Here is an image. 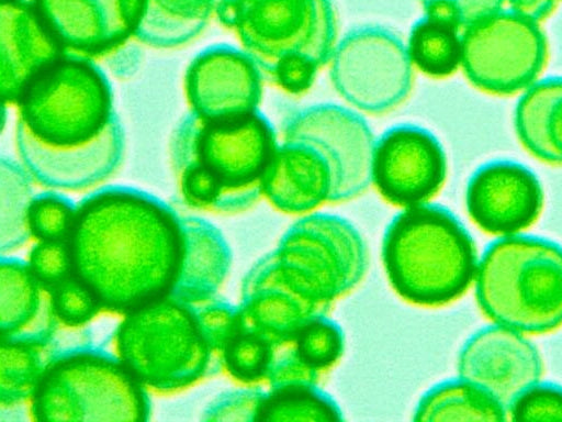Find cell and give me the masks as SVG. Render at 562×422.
Returning <instances> with one entry per match:
<instances>
[{
    "instance_id": "cell-9",
    "label": "cell",
    "mask_w": 562,
    "mask_h": 422,
    "mask_svg": "<svg viewBox=\"0 0 562 422\" xmlns=\"http://www.w3.org/2000/svg\"><path fill=\"white\" fill-rule=\"evenodd\" d=\"M273 252L293 284L327 306L362 280L369 263L356 226L340 215L323 212L295 221Z\"/></svg>"
},
{
    "instance_id": "cell-4",
    "label": "cell",
    "mask_w": 562,
    "mask_h": 422,
    "mask_svg": "<svg viewBox=\"0 0 562 422\" xmlns=\"http://www.w3.org/2000/svg\"><path fill=\"white\" fill-rule=\"evenodd\" d=\"M382 259L395 292L424 307L460 298L474 281L479 263L463 223L446 207L428 202L405 208L391 220Z\"/></svg>"
},
{
    "instance_id": "cell-29",
    "label": "cell",
    "mask_w": 562,
    "mask_h": 422,
    "mask_svg": "<svg viewBox=\"0 0 562 422\" xmlns=\"http://www.w3.org/2000/svg\"><path fill=\"white\" fill-rule=\"evenodd\" d=\"M337 402L317 385L269 389L260 412V422L342 421Z\"/></svg>"
},
{
    "instance_id": "cell-24",
    "label": "cell",
    "mask_w": 562,
    "mask_h": 422,
    "mask_svg": "<svg viewBox=\"0 0 562 422\" xmlns=\"http://www.w3.org/2000/svg\"><path fill=\"white\" fill-rule=\"evenodd\" d=\"M514 124L532 156L562 165V77H546L528 87L516 104Z\"/></svg>"
},
{
    "instance_id": "cell-17",
    "label": "cell",
    "mask_w": 562,
    "mask_h": 422,
    "mask_svg": "<svg viewBox=\"0 0 562 422\" xmlns=\"http://www.w3.org/2000/svg\"><path fill=\"white\" fill-rule=\"evenodd\" d=\"M542 371L541 356L525 334L496 323L472 334L458 357L459 377L486 391L506 410L540 380Z\"/></svg>"
},
{
    "instance_id": "cell-38",
    "label": "cell",
    "mask_w": 562,
    "mask_h": 422,
    "mask_svg": "<svg viewBox=\"0 0 562 422\" xmlns=\"http://www.w3.org/2000/svg\"><path fill=\"white\" fill-rule=\"evenodd\" d=\"M267 392L258 387L225 391L203 410L201 420L207 422L259 421Z\"/></svg>"
},
{
    "instance_id": "cell-11",
    "label": "cell",
    "mask_w": 562,
    "mask_h": 422,
    "mask_svg": "<svg viewBox=\"0 0 562 422\" xmlns=\"http://www.w3.org/2000/svg\"><path fill=\"white\" fill-rule=\"evenodd\" d=\"M461 66L477 89L497 96L526 90L541 74L548 43L539 23L498 11L461 32Z\"/></svg>"
},
{
    "instance_id": "cell-12",
    "label": "cell",
    "mask_w": 562,
    "mask_h": 422,
    "mask_svg": "<svg viewBox=\"0 0 562 422\" xmlns=\"http://www.w3.org/2000/svg\"><path fill=\"white\" fill-rule=\"evenodd\" d=\"M283 141L305 143L326 159L331 173L329 202H344L363 193L371 179L374 136L355 111L334 103L306 107L290 115Z\"/></svg>"
},
{
    "instance_id": "cell-31",
    "label": "cell",
    "mask_w": 562,
    "mask_h": 422,
    "mask_svg": "<svg viewBox=\"0 0 562 422\" xmlns=\"http://www.w3.org/2000/svg\"><path fill=\"white\" fill-rule=\"evenodd\" d=\"M272 342L259 332L241 329L225 346L222 365L240 382L262 381L270 363Z\"/></svg>"
},
{
    "instance_id": "cell-25",
    "label": "cell",
    "mask_w": 562,
    "mask_h": 422,
    "mask_svg": "<svg viewBox=\"0 0 562 422\" xmlns=\"http://www.w3.org/2000/svg\"><path fill=\"white\" fill-rule=\"evenodd\" d=\"M231 0H143L134 37L156 48H172L198 36Z\"/></svg>"
},
{
    "instance_id": "cell-5",
    "label": "cell",
    "mask_w": 562,
    "mask_h": 422,
    "mask_svg": "<svg viewBox=\"0 0 562 422\" xmlns=\"http://www.w3.org/2000/svg\"><path fill=\"white\" fill-rule=\"evenodd\" d=\"M480 309L520 333L562 325V246L540 236H498L485 248L474 278Z\"/></svg>"
},
{
    "instance_id": "cell-36",
    "label": "cell",
    "mask_w": 562,
    "mask_h": 422,
    "mask_svg": "<svg viewBox=\"0 0 562 422\" xmlns=\"http://www.w3.org/2000/svg\"><path fill=\"white\" fill-rule=\"evenodd\" d=\"M52 302L58 321L67 326H81L101 309L93 293L75 276L50 288Z\"/></svg>"
},
{
    "instance_id": "cell-16",
    "label": "cell",
    "mask_w": 562,
    "mask_h": 422,
    "mask_svg": "<svg viewBox=\"0 0 562 422\" xmlns=\"http://www.w3.org/2000/svg\"><path fill=\"white\" fill-rule=\"evenodd\" d=\"M465 207L484 232L506 236L530 227L543 207V190L537 175L512 159H494L471 175Z\"/></svg>"
},
{
    "instance_id": "cell-39",
    "label": "cell",
    "mask_w": 562,
    "mask_h": 422,
    "mask_svg": "<svg viewBox=\"0 0 562 422\" xmlns=\"http://www.w3.org/2000/svg\"><path fill=\"white\" fill-rule=\"evenodd\" d=\"M425 15L456 26L459 31L501 11L505 0H419Z\"/></svg>"
},
{
    "instance_id": "cell-22",
    "label": "cell",
    "mask_w": 562,
    "mask_h": 422,
    "mask_svg": "<svg viewBox=\"0 0 562 422\" xmlns=\"http://www.w3.org/2000/svg\"><path fill=\"white\" fill-rule=\"evenodd\" d=\"M331 173L326 159L314 147L283 141L262 179V196L279 211L307 213L329 202Z\"/></svg>"
},
{
    "instance_id": "cell-26",
    "label": "cell",
    "mask_w": 562,
    "mask_h": 422,
    "mask_svg": "<svg viewBox=\"0 0 562 422\" xmlns=\"http://www.w3.org/2000/svg\"><path fill=\"white\" fill-rule=\"evenodd\" d=\"M415 421H504L507 410L476 385L458 377L441 381L419 399Z\"/></svg>"
},
{
    "instance_id": "cell-40",
    "label": "cell",
    "mask_w": 562,
    "mask_h": 422,
    "mask_svg": "<svg viewBox=\"0 0 562 422\" xmlns=\"http://www.w3.org/2000/svg\"><path fill=\"white\" fill-rule=\"evenodd\" d=\"M29 266L44 286L53 288L72 275L67 242L40 241L30 252Z\"/></svg>"
},
{
    "instance_id": "cell-6",
    "label": "cell",
    "mask_w": 562,
    "mask_h": 422,
    "mask_svg": "<svg viewBox=\"0 0 562 422\" xmlns=\"http://www.w3.org/2000/svg\"><path fill=\"white\" fill-rule=\"evenodd\" d=\"M149 400L120 358L98 347L56 352L32 397L36 421H147Z\"/></svg>"
},
{
    "instance_id": "cell-18",
    "label": "cell",
    "mask_w": 562,
    "mask_h": 422,
    "mask_svg": "<svg viewBox=\"0 0 562 422\" xmlns=\"http://www.w3.org/2000/svg\"><path fill=\"white\" fill-rule=\"evenodd\" d=\"M238 307L243 329L259 332L272 341L293 337L308 321L326 314L330 308L296 287L273 251L258 259L245 275Z\"/></svg>"
},
{
    "instance_id": "cell-21",
    "label": "cell",
    "mask_w": 562,
    "mask_h": 422,
    "mask_svg": "<svg viewBox=\"0 0 562 422\" xmlns=\"http://www.w3.org/2000/svg\"><path fill=\"white\" fill-rule=\"evenodd\" d=\"M58 319L50 289L32 273L29 263L1 256L0 334L1 340L41 346L53 343Z\"/></svg>"
},
{
    "instance_id": "cell-2",
    "label": "cell",
    "mask_w": 562,
    "mask_h": 422,
    "mask_svg": "<svg viewBox=\"0 0 562 422\" xmlns=\"http://www.w3.org/2000/svg\"><path fill=\"white\" fill-rule=\"evenodd\" d=\"M278 146L272 124L259 111L228 121H206L190 111L170 141L183 200L199 209L246 210L262 196Z\"/></svg>"
},
{
    "instance_id": "cell-32",
    "label": "cell",
    "mask_w": 562,
    "mask_h": 422,
    "mask_svg": "<svg viewBox=\"0 0 562 422\" xmlns=\"http://www.w3.org/2000/svg\"><path fill=\"white\" fill-rule=\"evenodd\" d=\"M293 340L303 360L321 374L333 367L345 349L341 327L326 314L308 321Z\"/></svg>"
},
{
    "instance_id": "cell-41",
    "label": "cell",
    "mask_w": 562,
    "mask_h": 422,
    "mask_svg": "<svg viewBox=\"0 0 562 422\" xmlns=\"http://www.w3.org/2000/svg\"><path fill=\"white\" fill-rule=\"evenodd\" d=\"M507 2L512 12L539 23L552 13L558 0H507Z\"/></svg>"
},
{
    "instance_id": "cell-8",
    "label": "cell",
    "mask_w": 562,
    "mask_h": 422,
    "mask_svg": "<svg viewBox=\"0 0 562 422\" xmlns=\"http://www.w3.org/2000/svg\"><path fill=\"white\" fill-rule=\"evenodd\" d=\"M16 106L18 121L35 138L57 147L93 140L115 114L105 74L75 54H66L36 76Z\"/></svg>"
},
{
    "instance_id": "cell-28",
    "label": "cell",
    "mask_w": 562,
    "mask_h": 422,
    "mask_svg": "<svg viewBox=\"0 0 562 422\" xmlns=\"http://www.w3.org/2000/svg\"><path fill=\"white\" fill-rule=\"evenodd\" d=\"M49 346L1 340V407H14L32 397L47 364L56 353L48 349Z\"/></svg>"
},
{
    "instance_id": "cell-13",
    "label": "cell",
    "mask_w": 562,
    "mask_h": 422,
    "mask_svg": "<svg viewBox=\"0 0 562 422\" xmlns=\"http://www.w3.org/2000/svg\"><path fill=\"white\" fill-rule=\"evenodd\" d=\"M447 177V157L427 129L404 123L387 129L374 143L371 179L390 203L404 208L428 202Z\"/></svg>"
},
{
    "instance_id": "cell-20",
    "label": "cell",
    "mask_w": 562,
    "mask_h": 422,
    "mask_svg": "<svg viewBox=\"0 0 562 422\" xmlns=\"http://www.w3.org/2000/svg\"><path fill=\"white\" fill-rule=\"evenodd\" d=\"M66 55L33 1L0 2V95L16 103L27 85Z\"/></svg>"
},
{
    "instance_id": "cell-15",
    "label": "cell",
    "mask_w": 562,
    "mask_h": 422,
    "mask_svg": "<svg viewBox=\"0 0 562 422\" xmlns=\"http://www.w3.org/2000/svg\"><path fill=\"white\" fill-rule=\"evenodd\" d=\"M15 143L23 167L34 180L47 188L78 191L103 182L120 167L124 132L115 113L93 140L57 147L35 138L18 121Z\"/></svg>"
},
{
    "instance_id": "cell-35",
    "label": "cell",
    "mask_w": 562,
    "mask_h": 422,
    "mask_svg": "<svg viewBox=\"0 0 562 422\" xmlns=\"http://www.w3.org/2000/svg\"><path fill=\"white\" fill-rule=\"evenodd\" d=\"M321 373L299 354L293 337L273 341L266 381L269 389L317 385Z\"/></svg>"
},
{
    "instance_id": "cell-42",
    "label": "cell",
    "mask_w": 562,
    "mask_h": 422,
    "mask_svg": "<svg viewBox=\"0 0 562 422\" xmlns=\"http://www.w3.org/2000/svg\"><path fill=\"white\" fill-rule=\"evenodd\" d=\"M559 1V0H558Z\"/></svg>"
},
{
    "instance_id": "cell-23",
    "label": "cell",
    "mask_w": 562,
    "mask_h": 422,
    "mask_svg": "<svg viewBox=\"0 0 562 422\" xmlns=\"http://www.w3.org/2000/svg\"><path fill=\"white\" fill-rule=\"evenodd\" d=\"M183 252L170 298L196 304L214 297L224 282L232 264L227 241L210 221L180 216Z\"/></svg>"
},
{
    "instance_id": "cell-37",
    "label": "cell",
    "mask_w": 562,
    "mask_h": 422,
    "mask_svg": "<svg viewBox=\"0 0 562 422\" xmlns=\"http://www.w3.org/2000/svg\"><path fill=\"white\" fill-rule=\"evenodd\" d=\"M507 414L513 421H562V386L539 380L513 401Z\"/></svg>"
},
{
    "instance_id": "cell-30",
    "label": "cell",
    "mask_w": 562,
    "mask_h": 422,
    "mask_svg": "<svg viewBox=\"0 0 562 422\" xmlns=\"http://www.w3.org/2000/svg\"><path fill=\"white\" fill-rule=\"evenodd\" d=\"M30 174L11 159L1 158V254L12 252L31 235L29 209L33 199Z\"/></svg>"
},
{
    "instance_id": "cell-14",
    "label": "cell",
    "mask_w": 562,
    "mask_h": 422,
    "mask_svg": "<svg viewBox=\"0 0 562 422\" xmlns=\"http://www.w3.org/2000/svg\"><path fill=\"white\" fill-rule=\"evenodd\" d=\"M263 76L244 51L214 44L199 52L184 75L190 111L206 121H228L258 111Z\"/></svg>"
},
{
    "instance_id": "cell-34",
    "label": "cell",
    "mask_w": 562,
    "mask_h": 422,
    "mask_svg": "<svg viewBox=\"0 0 562 422\" xmlns=\"http://www.w3.org/2000/svg\"><path fill=\"white\" fill-rule=\"evenodd\" d=\"M190 306L204 341L222 359L225 346L243 329L239 307L216 296Z\"/></svg>"
},
{
    "instance_id": "cell-33",
    "label": "cell",
    "mask_w": 562,
    "mask_h": 422,
    "mask_svg": "<svg viewBox=\"0 0 562 422\" xmlns=\"http://www.w3.org/2000/svg\"><path fill=\"white\" fill-rule=\"evenodd\" d=\"M77 204L65 195H35L29 209L31 235L38 241H66L72 227Z\"/></svg>"
},
{
    "instance_id": "cell-1",
    "label": "cell",
    "mask_w": 562,
    "mask_h": 422,
    "mask_svg": "<svg viewBox=\"0 0 562 422\" xmlns=\"http://www.w3.org/2000/svg\"><path fill=\"white\" fill-rule=\"evenodd\" d=\"M66 242L72 276L101 309L124 314L170 296L183 252L173 209L126 186L85 197Z\"/></svg>"
},
{
    "instance_id": "cell-27",
    "label": "cell",
    "mask_w": 562,
    "mask_h": 422,
    "mask_svg": "<svg viewBox=\"0 0 562 422\" xmlns=\"http://www.w3.org/2000/svg\"><path fill=\"white\" fill-rule=\"evenodd\" d=\"M407 51L422 73L445 78L461 65V33L449 23L424 15L411 29Z\"/></svg>"
},
{
    "instance_id": "cell-19",
    "label": "cell",
    "mask_w": 562,
    "mask_h": 422,
    "mask_svg": "<svg viewBox=\"0 0 562 422\" xmlns=\"http://www.w3.org/2000/svg\"><path fill=\"white\" fill-rule=\"evenodd\" d=\"M66 51L95 56L117 48L137 29L143 0H32Z\"/></svg>"
},
{
    "instance_id": "cell-10",
    "label": "cell",
    "mask_w": 562,
    "mask_h": 422,
    "mask_svg": "<svg viewBox=\"0 0 562 422\" xmlns=\"http://www.w3.org/2000/svg\"><path fill=\"white\" fill-rule=\"evenodd\" d=\"M329 74L345 101L376 115L402 104L414 81L407 46L395 32L380 25L346 33L335 47Z\"/></svg>"
},
{
    "instance_id": "cell-3",
    "label": "cell",
    "mask_w": 562,
    "mask_h": 422,
    "mask_svg": "<svg viewBox=\"0 0 562 422\" xmlns=\"http://www.w3.org/2000/svg\"><path fill=\"white\" fill-rule=\"evenodd\" d=\"M216 18L235 30L263 78L291 95L313 86L337 45L331 0H231Z\"/></svg>"
},
{
    "instance_id": "cell-7",
    "label": "cell",
    "mask_w": 562,
    "mask_h": 422,
    "mask_svg": "<svg viewBox=\"0 0 562 422\" xmlns=\"http://www.w3.org/2000/svg\"><path fill=\"white\" fill-rule=\"evenodd\" d=\"M119 358L144 387L183 389L203 378L213 365L190 304L170 297L126 314L117 326Z\"/></svg>"
}]
</instances>
